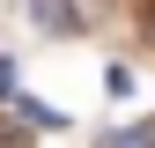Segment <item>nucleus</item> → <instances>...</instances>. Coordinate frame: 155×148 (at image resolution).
I'll return each instance as SVG.
<instances>
[{"instance_id":"1","label":"nucleus","mask_w":155,"mask_h":148,"mask_svg":"<svg viewBox=\"0 0 155 148\" xmlns=\"http://www.w3.org/2000/svg\"><path fill=\"white\" fill-rule=\"evenodd\" d=\"M30 15H37L52 37H74V30H81V8H74V0H30Z\"/></svg>"},{"instance_id":"2","label":"nucleus","mask_w":155,"mask_h":148,"mask_svg":"<svg viewBox=\"0 0 155 148\" xmlns=\"http://www.w3.org/2000/svg\"><path fill=\"white\" fill-rule=\"evenodd\" d=\"M104 148H155V126H126V133H111Z\"/></svg>"}]
</instances>
